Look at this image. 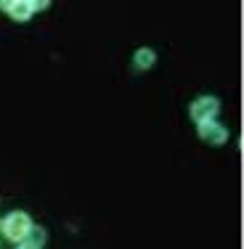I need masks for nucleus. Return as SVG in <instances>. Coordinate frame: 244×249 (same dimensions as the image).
<instances>
[{
    "mask_svg": "<svg viewBox=\"0 0 244 249\" xmlns=\"http://www.w3.org/2000/svg\"><path fill=\"white\" fill-rule=\"evenodd\" d=\"M29 215H24V212H11L8 217H3L0 220V231H3V236L8 241H21L24 239V233L29 231Z\"/></svg>",
    "mask_w": 244,
    "mask_h": 249,
    "instance_id": "1",
    "label": "nucleus"
},
{
    "mask_svg": "<svg viewBox=\"0 0 244 249\" xmlns=\"http://www.w3.org/2000/svg\"><path fill=\"white\" fill-rule=\"evenodd\" d=\"M218 109H220L218 98L202 96V98H196L194 104L188 106V114H191V120H194L196 124H205V122H212V120H215Z\"/></svg>",
    "mask_w": 244,
    "mask_h": 249,
    "instance_id": "2",
    "label": "nucleus"
},
{
    "mask_svg": "<svg viewBox=\"0 0 244 249\" xmlns=\"http://www.w3.org/2000/svg\"><path fill=\"white\" fill-rule=\"evenodd\" d=\"M199 127V138L210 146H223L228 141V130L218 122H205V124H196Z\"/></svg>",
    "mask_w": 244,
    "mask_h": 249,
    "instance_id": "3",
    "label": "nucleus"
},
{
    "mask_svg": "<svg viewBox=\"0 0 244 249\" xmlns=\"http://www.w3.org/2000/svg\"><path fill=\"white\" fill-rule=\"evenodd\" d=\"M0 8L5 11V14L11 16L14 21H29L35 14V5L32 3H24V0H8V3H0Z\"/></svg>",
    "mask_w": 244,
    "mask_h": 249,
    "instance_id": "4",
    "label": "nucleus"
},
{
    "mask_svg": "<svg viewBox=\"0 0 244 249\" xmlns=\"http://www.w3.org/2000/svg\"><path fill=\"white\" fill-rule=\"evenodd\" d=\"M45 244V231L40 225H29V231L21 239V249H43Z\"/></svg>",
    "mask_w": 244,
    "mask_h": 249,
    "instance_id": "5",
    "label": "nucleus"
},
{
    "mask_svg": "<svg viewBox=\"0 0 244 249\" xmlns=\"http://www.w3.org/2000/svg\"><path fill=\"white\" fill-rule=\"evenodd\" d=\"M154 64H157V53H154L151 48L135 51V56H133V67L135 69H151Z\"/></svg>",
    "mask_w": 244,
    "mask_h": 249,
    "instance_id": "6",
    "label": "nucleus"
}]
</instances>
